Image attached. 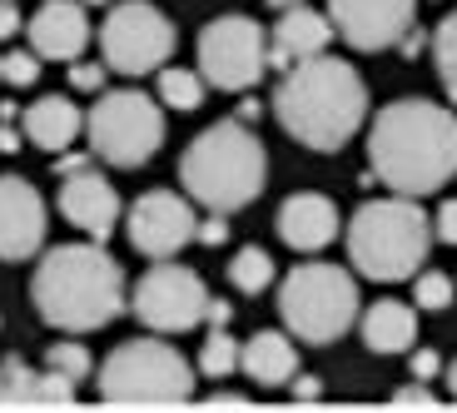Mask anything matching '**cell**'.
Segmentation results:
<instances>
[{
	"label": "cell",
	"mask_w": 457,
	"mask_h": 413,
	"mask_svg": "<svg viewBox=\"0 0 457 413\" xmlns=\"http://www.w3.org/2000/svg\"><path fill=\"white\" fill-rule=\"evenodd\" d=\"M373 180L393 195H433L457 174V115L433 100H393L368 130Z\"/></svg>",
	"instance_id": "1"
},
{
	"label": "cell",
	"mask_w": 457,
	"mask_h": 413,
	"mask_svg": "<svg viewBox=\"0 0 457 413\" xmlns=\"http://www.w3.org/2000/svg\"><path fill=\"white\" fill-rule=\"evenodd\" d=\"M274 115L298 145L333 155L363 130L368 120V85L348 60L338 55H309L284 70L274 90Z\"/></svg>",
	"instance_id": "2"
},
{
	"label": "cell",
	"mask_w": 457,
	"mask_h": 413,
	"mask_svg": "<svg viewBox=\"0 0 457 413\" xmlns=\"http://www.w3.org/2000/svg\"><path fill=\"white\" fill-rule=\"evenodd\" d=\"M30 299H35V309H40V319H46L50 329H65V333L104 329V324L129 304L125 274H120V265L100 249V240L50 249L46 259L35 265Z\"/></svg>",
	"instance_id": "3"
},
{
	"label": "cell",
	"mask_w": 457,
	"mask_h": 413,
	"mask_svg": "<svg viewBox=\"0 0 457 413\" xmlns=\"http://www.w3.org/2000/svg\"><path fill=\"white\" fill-rule=\"evenodd\" d=\"M263 180H269V155H263V139L244 120L209 125L179 160L184 195L204 209H219V215L253 205L263 195Z\"/></svg>",
	"instance_id": "4"
},
{
	"label": "cell",
	"mask_w": 457,
	"mask_h": 413,
	"mask_svg": "<svg viewBox=\"0 0 457 413\" xmlns=\"http://www.w3.org/2000/svg\"><path fill=\"white\" fill-rule=\"evenodd\" d=\"M428 249H433V219L412 195L368 199L348 219V265L378 284L412 279L428 265Z\"/></svg>",
	"instance_id": "5"
},
{
	"label": "cell",
	"mask_w": 457,
	"mask_h": 413,
	"mask_svg": "<svg viewBox=\"0 0 457 413\" xmlns=\"http://www.w3.org/2000/svg\"><path fill=\"white\" fill-rule=\"evenodd\" d=\"M100 399L149 409V403H189L195 399V368L179 349L160 339H129L100 364Z\"/></svg>",
	"instance_id": "6"
},
{
	"label": "cell",
	"mask_w": 457,
	"mask_h": 413,
	"mask_svg": "<svg viewBox=\"0 0 457 413\" xmlns=\"http://www.w3.org/2000/svg\"><path fill=\"white\" fill-rule=\"evenodd\" d=\"M278 314L303 344H333L358 319V284L343 265H298L278 284Z\"/></svg>",
	"instance_id": "7"
},
{
	"label": "cell",
	"mask_w": 457,
	"mask_h": 413,
	"mask_svg": "<svg viewBox=\"0 0 457 413\" xmlns=\"http://www.w3.org/2000/svg\"><path fill=\"white\" fill-rule=\"evenodd\" d=\"M85 135H90L95 160L114 170H135L164 145V110L145 90L100 95V105L85 115Z\"/></svg>",
	"instance_id": "8"
},
{
	"label": "cell",
	"mask_w": 457,
	"mask_h": 413,
	"mask_svg": "<svg viewBox=\"0 0 457 413\" xmlns=\"http://www.w3.org/2000/svg\"><path fill=\"white\" fill-rule=\"evenodd\" d=\"M269 70V35L253 15H219L199 30V75L214 90H253Z\"/></svg>",
	"instance_id": "9"
},
{
	"label": "cell",
	"mask_w": 457,
	"mask_h": 413,
	"mask_svg": "<svg viewBox=\"0 0 457 413\" xmlns=\"http://www.w3.org/2000/svg\"><path fill=\"white\" fill-rule=\"evenodd\" d=\"M174 25L164 11H154L149 0H125L114 5L110 21L100 25V55L104 70H120V75H149L154 65L174 55Z\"/></svg>",
	"instance_id": "10"
},
{
	"label": "cell",
	"mask_w": 457,
	"mask_h": 413,
	"mask_svg": "<svg viewBox=\"0 0 457 413\" xmlns=\"http://www.w3.org/2000/svg\"><path fill=\"white\" fill-rule=\"evenodd\" d=\"M129 309H135V319L149 324L154 333H184V329H195V324H204L209 289L195 269L154 259L149 274L139 279L135 294H129Z\"/></svg>",
	"instance_id": "11"
},
{
	"label": "cell",
	"mask_w": 457,
	"mask_h": 413,
	"mask_svg": "<svg viewBox=\"0 0 457 413\" xmlns=\"http://www.w3.org/2000/svg\"><path fill=\"white\" fill-rule=\"evenodd\" d=\"M195 205L174 190H149V195L135 199L129 209L125 230H129V244H135L145 259H174L184 244L195 240Z\"/></svg>",
	"instance_id": "12"
},
{
	"label": "cell",
	"mask_w": 457,
	"mask_h": 413,
	"mask_svg": "<svg viewBox=\"0 0 457 413\" xmlns=\"http://www.w3.org/2000/svg\"><path fill=\"white\" fill-rule=\"evenodd\" d=\"M418 0H328L333 35H343L353 50H388L412 30Z\"/></svg>",
	"instance_id": "13"
},
{
	"label": "cell",
	"mask_w": 457,
	"mask_h": 413,
	"mask_svg": "<svg viewBox=\"0 0 457 413\" xmlns=\"http://www.w3.org/2000/svg\"><path fill=\"white\" fill-rule=\"evenodd\" d=\"M46 244V199L30 180L0 174V259H30Z\"/></svg>",
	"instance_id": "14"
},
{
	"label": "cell",
	"mask_w": 457,
	"mask_h": 413,
	"mask_svg": "<svg viewBox=\"0 0 457 413\" xmlns=\"http://www.w3.org/2000/svg\"><path fill=\"white\" fill-rule=\"evenodd\" d=\"M60 215L90 240H110L114 219H120V195H114V184L104 174H95L85 164V170L65 174V184H60Z\"/></svg>",
	"instance_id": "15"
},
{
	"label": "cell",
	"mask_w": 457,
	"mask_h": 413,
	"mask_svg": "<svg viewBox=\"0 0 457 413\" xmlns=\"http://www.w3.org/2000/svg\"><path fill=\"white\" fill-rule=\"evenodd\" d=\"M25 30L40 60H80L90 46V21H85L80 0H46L35 21H25Z\"/></svg>",
	"instance_id": "16"
},
{
	"label": "cell",
	"mask_w": 457,
	"mask_h": 413,
	"mask_svg": "<svg viewBox=\"0 0 457 413\" xmlns=\"http://www.w3.org/2000/svg\"><path fill=\"white\" fill-rule=\"evenodd\" d=\"M338 205H333L328 195H288L284 205H278V240L288 244V249L298 254H313L323 249V244L338 240Z\"/></svg>",
	"instance_id": "17"
},
{
	"label": "cell",
	"mask_w": 457,
	"mask_h": 413,
	"mask_svg": "<svg viewBox=\"0 0 457 413\" xmlns=\"http://www.w3.org/2000/svg\"><path fill=\"white\" fill-rule=\"evenodd\" d=\"M70 403H75V379L55 368L35 374L21 358L0 364V409H70Z\"/></svg>",
	"instance_id": "18"
},
{
	"label": "cell",
	"mask_w": 457,
	"mask_h": 413,
	"mask_svg": "<svg viewBox=\"0 0 457 413\" xmlns=\"http://www.w3.org/2000/svg\"><path fill=\"white\" fill-rule=\"evenodd\" d=\"M333 40V21L309 5H294V11H278L274 21V40H269V65L274 70H288L294 60H309V55H323Z\"/></svg>",
	"instance_id": "19"
},
{
	"label": "cell",
	"mask_w": 457,
	"mask_h": 413,
	"mask_svg": "<svg viewBox=\"0 0 457 413\" xmlns=\"http://www.w3.org/2000/svg\"><path fill=\"white\" fill-rule=\"evenodd\" d=\"M80 130H85L80 105H70L65 95H40L35 105H25V115H21V135L30 139V145L50 149V155L70 149Z\"/></svg>",
	"instance_id": "20"
},
{
	"label": "cell",
	"mask_w": 457,
	"mask_h": 413,
	"mask_svg": "<svg viewBox=\"0 0 457 413\" xmlns=\"http://www.w3.org/2000/svg\"><path fill=\"white\" fill-rule=\"evenodd\" d=\"M239 368L253 384H269V389H274V384H288L298 374V349H294L288 333L259 329L249 344H239Z\"/></svg>",
	"instance_id": "21"
},
{
	"label": "cell",
	"mask_w": 457,
	"mask_h": 413,
	"mask_svg": "<svg viewBox=\"0 0 457 413\" xmlns=\"http://www.w3.org/2000/svg\"><path fill=\"white\" fill-rule=\"evenodd\" d=\"M358 329H363V344L373 349V354H408V349L418 344V314H412L408 304H398V299L368 304Z\"/></svg>",
	"instance_id": "22"
},
{
	"label": "cell",
	"mask_w": 457,
	"mask_h": 413,
	"mask_svg": "<svg viewBox=\"0 0 457 413\" xmlns=\"http://www.w3.org/2000/svg\"><path fill=\"white\" fill-rule=\"evenodd\" d=\"M154 85H160V105H170V110H199L204 105V75L199 70L164 65Z\"/></svg>",
	"instance_id": "23"
},
{
	"label": "cell",
	"mask_w": 457,
	"mask_h": 413,
	"mask_svg": "<svg viewBox=\"0 0 457 413\" xmlns=\"http://www.w3.org/2000/svg\"><path fill=\"white\" fill-rule=\"evenodd\" d=\"M239 368V339L228 333V324H209V339L199 349V374L204 379H228Z\"/></svg>",
	"instance_id": "24"
},
{
	"label": "cell",
	"mask_w": 457,
	"mask_h": 413,
	"mask_svg": "<svg viewBox=\"0 0 457 413\" xmlns=\"http://www.w3.org/2000/svg\"><path fill=\"white\" fill-rule=\"evenodd\" d=\"M228 284L239 289V294H263V289L274 284V259H269L259 244L239 249L234 254V265H228Z\"/></svg>",
	"instance_id": "25"
},
{
	"label": "cell",
	"mask_w": 457,
	"mask_h": 413,
	"mask_svg": "<svg viewBox=\"0 0 457 413\" xmlns=\"http://www.w3.org/2000/svg\"><path fill=\"white\" fill-rule=\"evenodd\" d=\"M433 65L443 75L447 95L457 100V11L447 21H437V30H433Z\"/></svg>",
	"instance_id": "26"
},
{
	"label": "cell",
	"mask_w": 457,
	"mask_h": 413,
	"mask_svg": "<svg viewBox=\"0 0 457 413\" xmlns=\"http://www.w3.org/2000/svg\"><path fill=\"white\" fill-rule=\"evenodd\" d=\"M453 294H457V284L447 274H437V269H428V274H418L412 279V304H418V309H447V304H453Z\"/></svg>",
	"instance_id": "27"
},
{
	"label": "cell",
	"mask_w": 457,
	"mask_h": 413,
	"mask_svg": "<svg viewBox=\"0 0 457 413\" xmlns=\"http://www.w3.org/2000/svg\"><path fill=\"white\" fill-rule=\"evenodd\" d=\"M0 80H11V85H35L40 80V55L35 50H11V55H0Z\"/></svg>",
	"instance_id": "28"
},
{
	"label": "cell",
	"mask_w": 457,
	"mask_h": 413,
	"mask_svg": "<svg viewBox=\"0 0 457 413\" xmlns=\"http://www.w3.org/2000/svg\"><path fill=\"white\" fill-rule=\"evenodd\" d=\"M50 368L80 384L85 374H90V349L85 344H50Z\"/></svg>",
	"instance_id": "29"
},
{
	"label": "cell",
	"mask_w": 457,
	"mask_h": 413,
	"mask_svg": "<svg viewBox=\"0 0 457 413\" xmlns=\"http://www.w3.org/2000/svg\"><path fill=\"white\" fill-rule=\"evenodd\" d=\"M70 85H75L80 95L104 90V65H85V60H70Z\"/></svg>",
	"instance_id": "30"
},
{
	"label": "cell",
	"mask_w": 457,
	"mask_h": 413,
	"mask_svg": "<svg viewBox=\"0 0 457 413\" xmlns=\"http://www.w3.org/2000/svg\"><path fill=\"white\" fill-rule=\"evenodd\" d=\"M393 409H437V393L428 389L423 379H412L408 389H398V393H393Z\"/></svg>",
	"instance_id": "31"
},
{
	"label": "cell",
	"mask_w": 457,
	"mask_h": 413,
	"mask_svg": "<svg viewBox=\"0 0 457 413\" xmlns=\"http://www.w3.org/2000/svg\"><path fill=\"white\" fill-rule=\"evenodd\" d=\"M195 240L209 244V249H214V244H224L228 240V219L219 215V209H209V219H199V224H195Z\"/></svg>",
	"instance_id": "32"
},
{
	"label": "cell",
	"mask_w": 457,
	"mask_h": 413,
	"mask_svg": "<svg viewBox=\"0 0 457 413\" xmlns=\"http://www.w3.org/2000/svg\"><path fill=\"white\" fill-rule=\"evenodd\" d=\"M433 234L443 244H457V199H447L443 209H437V219H433Z\"/></svg>",
	"instance_id": "33"
},
{
	"label": "cell",
	"mask_w": 457,
	"mask_h": 413,
	"mask_svg": "<svg viewBox=\"0 0 457 413\" xmlns=\"http://www.w3.org/2000/svg\"><path fill=\"white\" fill-rule=\"evenodd\" d=\"M437 374H443V358H437L433 349H418V354H412V379H423V384H433Z\"/></svg>",
	"instance_id": "34"
},
{
	"label": "cell",
	"mask_w": 457,
	"mask_h": 413,
	"mask_svg": "<svg viewBox=\"0 0 457 413\" xmlns=\"http://www.w3.org/2000/svg\"><path fill=\"white\" fill-rule=\"evenodd\" d=\"M294 399L298 403H319V393H323V379H313V374H294Z\"/></svg>",
	"instance_id": "35"
},
{
	"label": "cell",
	"mask_w": 457,
	"mask_h": 413,
	"mask_svg": "<svg viewBox=\"0 0 457 413\" xmlns=\"http://www.w3.org/2000/svg\"><path fill=\"white\" fill-rule=\"evenodd\" d=\"M21 5H15V0H0V40H11L15 30H21Z\"/></svg>",
	"instance_id": "36"
},
{
	"label": "cell",
	"mask_w": 457,
	"mask_h": 413,
	"mask_svg": "<svg viewBox=\"0 0 457 413\" xmlns=\"http://www.w3.org/2000/svg\"><path fill=\"white\" fill-rule=\"evenodd\" d=\"M25 145V135L15 130V120H0V155H15Z\"/></svg>",
	"instance_id": "37"
},
{
	"label": "cell",
	"mask_w": 457,
	"mask_h": 413,
	"mask_svg": "<svg viewBox=\"0 0 457 413\" xmlns=\"http://www.w3.org/2000/svg\"><path fill=\"white\" fill-rule=\"evenodd\" d=\"M204 319H209V324H228V319H234V304H228V299H209Z\"/></svg>",
	"instance_id": "38"
},
{
	"label": "cell",
	"mask_w": 457,
	"mask_h": 413,
	"mask_svg": "<svg viewBox=\"0 0 457 413\" xmlns=\"http://www.w3.org/2000/svg\"><path fill=\"white\" fill-rule=\"evenodd\" d=\"M209 409H249V399H244V393H214Z\"/></svg>",
	"instance_id": "39"
},
{
	"label": "cell",
	"mask_w": 457,
	"mask_h": 413,
	"mask_svg": "<svg viewBox=\"0 0 457 413\" xmlns=\"http://www.w3.org/2000/svg\"><path fill=\"white\" fill-rule=\"evenodd\" d=\"M259 110H263V105H259V100H253V95H249V100L239 105V120H244V125H253V120H259Z\"/></svg>",
	"instance_id": "40"
},
{
	"label": "cell",
	"mask_w": 457,
	"mask_h": 413,
	"mask_svg": "<svg viewBox=\"0 0 457 413\" xmlns=\"http://www.w3.org/2000/svg\"><path fill=\"white\" fill-rule=\"evenodd\" d=\"M294 5H303V0H269V11H274V15L278 11H294Z\"/></svg>",
	"instance_id": "41"
},
{
	"label": "cell",
	"mask_w": 457,
	"mask_h": 413,
	"mask_svg": "<svg viewBox=\"0 0 457 413\" xmlns=\"http://www.w3.org/2000/svg\"><path fill=\"white\" fill-rule=\"evenodd\" d=\"M447 389H453V399H457V358H453V368H447Z\"/></svg>",
	"instance_id": "42"
},
{
	"label": "cell",
	"mask_w": 457,
	"mask_h": 413,
	"mask_svg": "<svg viewBox=\"0 0 457 413\" xmlns=\"http://www.w3.org/2000/svg\"><path fill=\"white\" fill-rule=\"evenodd\" d=\"M80 5H114V0H80Z\"/></svg>",
	"instance_id": "43"
}]
</instances>
